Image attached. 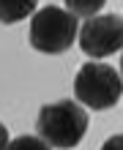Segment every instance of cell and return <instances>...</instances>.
Listing matches in <instances>:
<instances>
[{
	"label": "cell",
	"mask_w": 123,
	"mask_h": 150,
	"mask_svg": "<svg viewBox=\"0 0 123 150\" xmlns=\"http://www.w3.org/2000/svg\"><path fill=\"white\" fill-rule=\"evenodd\" d=\"M36 131L49 147H77L87 134V112L80 101H55L38 109Z\"/></svg>",
	"instance_id": "cell-1"
},
{
	"label": "cell",
	"mask_w": 123,
	"mask_h": 150,
	"mask_svg": "<svg viewBox=\"0 0 123 150\" xmlns=\"http://www.w3.org/2000/svg\"><path fill=\"white\" fill-rule=\"evenodd\" d=\"M77 41V16L58 6H47L30 19V47L41 55H63Z\"/></svg>",
	"instance_id": "cell-2"
},
{
	"label": "cell",
	"mask_w": 123,
	"mask_h": 150,
	"mask_svg": "<svg viewBox=\"0 0 123 150\" xmlns=\"http://www.w3.org/2000/svg\"><path fill=\"white\" fill-rule=\"evenodd\" d=\"M74 93H77V101L85 104L90 109H112L115 104L120 101V93H123V79L112 66L107 63H85L74 76Z\"/></svg>",
	"instance_id": "cell-3"
},
{
	"label": "cell",
	"mask_w": 123,
	"mask_h": 150,
	"mask_svg": "<svg viewBox=\"0 0 123 150\" xmlns=\"http://www.w3.org/2000/svg\"><path fill=\"white\" fill-rule=\"evenodd\" d=\"M80 47L87 57H109L123 49V16L96 14L80 28Z\"/></svg>",
	"instance_id": "cell-4"
},
{
	"label": "cell",
	"mask_w": 123,
	"mask_h": 150,
	"mask_svg": "<svg viewBox=\"0 0 123 150\" xmlns=\"http://www.w3.org/2000/svg\"><path fill=\"white\" fill-rule=\"evenodd\" d=\"M36 3L38 0H0V22L14 25L28 19L30 14H36Z\"/></svg>",
	"instance_id": "cell-5"
},
{
	"label": "cell",
	"mask_w": 123,
	"mask_h": 150,
	"mask_svg": "<svg viewBox=\"0 0 123 150\" xmlns=\"http://www.w3.org/2000/svg\"><path fill=\"white\" fill-rule=\"evenodd\" d=\"M104 3H107V0H66V8L68 11H71L74 16H96L104 8Z\"/></svg>",
	"instance_id": "cell-6"
},
{
	"label": "cell",
	"mask_w": 123,
	"mask_h": 150,
	"mask_svg": "<svg viewBox=\"0 0 123 150\" xmlns=\"http://www.w3.org/2000/svg\"><path fill=\"white\" fill-rule=\"evenodd\" d=\"M8 147L11 150H47L49 145L44 139H36V137H19L14 142H8Z\"/></svg>",
	"instance_id": "cell-7"
},
{
	"label": "cell",
	"mask_w": 123,
	"mask_h": 150,
	"mask_svg": "<svg viewBox=\"0 0 123 150\" xmlns=\"http://www.w3.org/2000/svg\"><path fill=\"white\" fill-rule=\"evenodd\" d=\"M123 147V134H118V137H109L107 142H104V150H120Z\"/></svg>",
	"instance_id": "cell-8"
},
{
	"label": "cell",
	"mask_w": 123,
	"mask_h": 150,
	"mask_svg": "<svg viewBox=\"0 0 123 150\" xmlns=\"http://www.w3.org/2000/svg\"><path fill=\"white\" fill-rule=\"evenodd\" d=\"M3 147H8V131H6V126L0 123V150Z\"/></svg>",
	"instance_id": "cell-9"
},
{
	"label": "cell",
	"mask_w": 123,
	"mask_h": 150,
	"mask_svg": "<svg viewBox=\"0 0 123 150\" xmlns=\"http://www.w3.org/2000/svg\"><path fill=\"white\" fill-rule=\"evenodd\" d=\"M120 76H123V57H120Z\"/></svg>",
	"instance_id": "cell-10"
}]
</instances>
